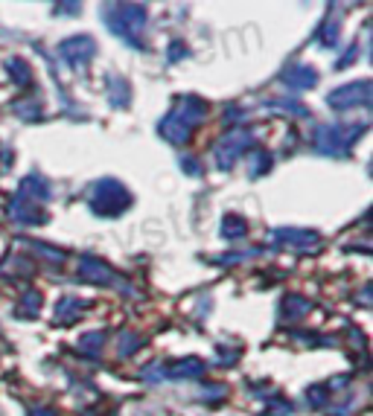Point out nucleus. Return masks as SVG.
I'll list each match as a JSON object with an SVG mask.
<instances>
[{
    "instance_id": "nucleus-1",
    "label": "nucleus",
    "mask_w": 373,
    "mask_h": 416,
    "mask_svg": "<svg viewBox=\"0 0 373 416\" xmlns=\"http://www.w3.org/2000/svg\"><path fill=\"white\" fill-rule=\"evenodd\" d=\"M204 114H207V105L201 100H196V96H186V100L161 122V134L169 143H184L190 137L193 128L204 119Z\"/></svg>"
},
{
    "instance_id": "nucleus-2",
    "label": "nucleus",
    "mask_w": 373,
    "mask_h": 416,
    "mask_svg": "<svg viewBox=\"0 0 373 416\" xmlns=\"http://www.w3.org/2000/svg\"><path fill=\"white\" fill-rule=\"evenodd\" d=\"M108 12H114V15H105L108 29L117 32L120 38H126L132 47H140V29L146 21V9L135 4H122V6H108Z\"/></svg>"
},
{
    "instance_id": "nucleus-3",
    "label": "nucleus",
    "mask_w": 373,
    "mask_h": 416,
    "mask_svg": "<svg viewBox=\"0 0 373 416\" xmlns=\"http://www.w3.org/2000/svg\"><path fill=\"white\" fill-rule=\"evenodd\" d=\"M90 207H93V213H100V215H117V213H122L129 207V192L122 189L117 181L105 178V181H100L97 186H93Z\"/></svg>"
},
{
    "instance_id": "nucleus-4",
    "label": "nucleus",
    "mask_w": 373,
    "mask_h": 416,
    "mask_svg": "<svg viewBox=\"0 0 373 416\" xmlns=\"http://www.w3.org/2000/svg\"><path fill=\"white\" fill-rule=\"evenodd\" d=\"M362 132H364V125H356V128H321V132L315 134V149L321 154L341 157L353 146V140L362 137Z\"/></svg>"
},
{
    "instance_id": "nucleus-5",
    "label": "nucleus",
    "mask_w": 373,
    "mask_h": 416,
    "mask_svg": "<svg viewBox=\"0 0 373 416\" xmlns=\"http://www.w3.org/2000/svg\"><path fill=\"white\" fill-rule=\"evenodd\" d=\"M248 146H251V137H248L245 132H231V134H225L219 143H216V149H213L216 164H219L222 169H228Z\"/></svg>"
},
{
    "instance_id": "nucleus-6",
    "label": "nucleus",
    "mask_w": 373,
    "mask_h": 416,
    "mask_svg": "<svg viewBox=\"0 0 373 416\" xmlns=\"http://www.w3.org/2000/svg\"><path fill=\"white\" fill-rule=\"evenodd\" d=\"M327 102L332 108H338V111H345L350 105H367L370 102V85L367 82H356L350 87H338L335 93L327 96Z\"/></svg>"
},
{
    "instance_id": "nucleus-7",
    "label": "nucleus",
    "mask_w": 373,
    "mask_h": 416,
    "mask_svg": "<svg viewBox=\"0 0 373 416\" xmlns=\"http://www.w3.org/2000/svg\"><path fill=\"white\" fill-rule=\"evenodd\" d=\"M58 53L68 58V64H73V68H82V64L97 53V44H93L88 36H79V38H70L58 47Z\"/></svg>"
},
{
    "instance_id": "nucleus-8",
    "label": "nucleus",
    "mask_w": 373,
    "mask_h": 416,
    "mask_svg": "<svg viewBox=\"0 0 373 416\" xmlns=\"http://www.w3.org/2000/svg\"><path fill=\"white\" fill-rule=\"evenodd\" d=\"M79 277L82 279H90V282H108V285H122L120 279H117V274L108 268V265H103L100 260H90V256H85L82 260V265H79Z\"/></svg>"
},
{
    "instance_id": "nucleus-9",
    "label": "nucleus",
    "mask_w": 373,
    "mask_h": 416,
    "mask_svg": "<svg viewBox=\"0 0 373 416\" xmlns=\"http://www.w3.org/2000/svg\"><path fill=\"white\" fill-rule=\"evenodd\" d=\"M283 82L292 85V87H312L318 82V73L312 68H306V64H292V68L283 73Z\"/></svg>"
},
{
    "instance_id": "nucleus-10",
    "label": "nucleus",
    "mask_w": 373,
    "mask_h": 416,
    "mask_svg": "<svg viewBox=\"0 0 373 416\" xmlns=\"http://www.w3.org/2000/svg\"><path fill=\"white\" fill-rule=\"evenodd\" d=\"M306 309H309V303H306L303 297L292 294V297H286V303H283V317H289V320L303 317V311H306Z\"/></svg>"
},
{
    "instance_id": "nucleus-11",
    "label": "nucleus",
    "mask_w": 373,
    "mask_h": 416,
    "mask_svg": "<svg viewBox=\"0 0 373 416\" xmlns=\"http://www.w3.org/2000/svg\"><path fill=\"white\" fill-rule=\"evenodd\" d=\"M111 102L117 105V108H122V105H129V100H132V93H129V87H126V82L122 79H111Z\"/></svg>"
},
{
    "instance_id": "nucleus-12",
    "label": "nucleus",
    "mask_w": 373,
    "mask_h": 416,
    "mask_svg": "<svg viewBox=\"0 0 373 416\" xmlns=\"http://www.w3.org/2000/svg\"><path fill=\"white\" fill-rule=\"evenodd\" d=\"M79 309H85L82 300H61L58 309H56V317H58V320H76Z\"/></svg>"
},
{
    "instance_id": "nucleus-13",
    "label": "nucleus",
    "mask_w": 373,
    "mask_h": 416,
    "mask_svg": "<svg viewBox=\"0 0 373 416\" xmlns=\"http://www.w3.org/2000/svg\"><path fill=\"white\" fill-rule=\"evenodd\" d=\"M245 230H248V228L242 224V218H228L222 233H225V239H242V236H245Z\"/></svg>"
},
{
    "instance_id": "nucleus-14",
    "label": "nucleus",
    "mask_w": 373,
    "mask_h": 416,
    "mask_svg": "<svg viewBox=\"0 0 373 416\" xmlns=\"http://www.w3.org/2000/svg\"><path fill=\"white\" fill-rule=\"evenodd\" d=\"M6 70L23 85V82H29V68H26V64L23 61H18V58H12V61H6Z\"/></svg>"
},
{
    "instance_id": "nucleus-15",
    "label": "nucleus",
    "mask_w": 373,
    "mask_h": 416,
    "mask_svg": "<svg viewBox=\"0 0 373 416\" xmlns=\"http://www.w3.org/2000/svg\"><path fill=\"white\" fill-rule=\"evenodd\" d=\"M38 306H41V297H38L36 292H29V294H26V303H23V314L33 317V314L38 311Z\"/></svg>"
},
{
    "instance_id": "nucleus-16",
    "label": "nucleus",
    "mask_w": 373,
    "mask_h": 416,
    "mask_svg": "<svg viewBox=\"0 0 373 416\" xmlns=\"http://www.w3.org/2000/svg\"><path fill=\"white\" fill-rule=\"evenodd\" d=\"M122 341H126V343H122L120 346V356H132V352L140 346V341H137V335H122Z\"/></svg>"
},
{
    "instance_id": "nucleus-17",
    "label": "nucleus",
    "mask_w": 373,
    "mask_h": 416,
    "mask_svg": "<svg viewBox=\"0 0 373 416\" xmlns=\"http://www.w3.org/2000/svg\"><path fill=\"white\" fill-rule=\"evenodd\" d=\"M181 166H184L186 172H193V175H199V172H201V166L196 164V160H181Z\"/></svg>"
}]
</instances>
